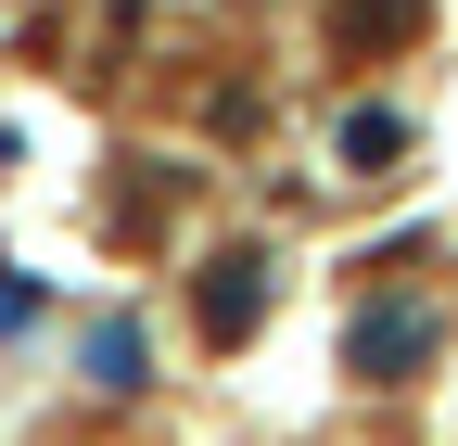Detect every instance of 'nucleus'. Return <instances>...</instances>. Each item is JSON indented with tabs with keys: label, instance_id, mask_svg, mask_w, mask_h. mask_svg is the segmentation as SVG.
<instances>
[{
	"label": "nucleus",
	"instance_id": "f257e3e1",
	"mask_svg": "<svg viewBox=\"0 0 458 446\" xmlns=\"http://www.w3.org/2000/svg\"><path fill=\"white\" fill-rule=\"evenodd\" d=\"M433 345H445V331H433L420 294H369L357 319H344V370H357V382H408V370H433Z\"/></svg>",
	"mask_w": 458,
	"mask_h": 446
},
{
	"label": "nucleus",
	"instance_id": "f03ea898",
	"mask_svg": "<svg viewBox=\"0 0 458 446\" xmlns=\"http://www.w3.org/2000/svg\"><path fill=\"white\" fill-rule=\"evenodd\" d=\"M255 306H267V255H255V243L204 255V331H216V345H242V331H255Z\"/></svg>",
	"mask_w": 458,
	"mask_h": 446
},
{
	"label": "nucleus",
	"instance_id": "7ed1b4c3",
	"mask_svg": "<svg viewBox=\"0 0 458 446\" xmlns=\"http://www.w3.org/2000/svg\"><path fill=\"white\" fill-rule=\"evenodd\" d=\"M394 39H420V0H331V51H394Z\"/></svg>",
	"mask_w": 458,
	"mask_h": 446
},
{
	"label": "nucleus",
	"instance_id": "20e7f679",
	"mask_svg": "<svg viewBox=\"0 0 458 446\" xmlns=\"http://www.w3.org/2000/svg\"><path fill=\"white\" fill-rule=\"evenodd\" d=\"M408 153V116L394 102H344V166H394Z\"/></svg>",
	"mask_w": 458,
	"mask_h": 446
},
{
	"label": "nucleus",
	"instance_id": "39448f33",
	"mask_svg": "<svg viewBox=\"0 0 458 446\" xmlns=\"http://www.w3.org/2000/svg\"><path fill=\"white\" fill-rule=\"evenodd\" d=\"M89 370L102 382H140V331H89Z\"/></svg>",
	"mask_w": 458,
	"mask_h": 446
}]
</instances>
